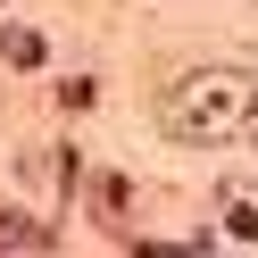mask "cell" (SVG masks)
Wrapping results in <instances>:
<instances>
[{
	"label": "cell",
	"mask_w": 258,
	"mask_h": 258,
	"mask_svg": "<svg viewBox=\"0 0 258 258\" xmlns=\"http://www.w3.org/2000/svg\"><path fill=\"white\" fill-rule=\"evenodd\" d=\"M225 233H233V241H258V208H233V217H225Z\"/></svg>",
	"instance_id": "cell-4"
},
{
	"label": "cell",
	"mask_w": 258,
	"mask_h": 258,
	"mask_svg": "<svg viewBox=\"0 0 258 258\" xmlns=\"http://www.w3.org/2000/svg\"><path fill=\"white\" fill-rule=\"evenodd\" d=\"M158 125L167 142H233L258 125V75H233V67H200L158 100Z\"/></svg>",
	"instance_id": "cell-1"
},
{
	"label": "cell",
	"mask_w": 258,
	"mask_h": 258,
	"mask_svg": "<svg viewBox=\"0 0 258 258\" xmlns=\"http://www.w3.org/2000/svg\"><path fill=\"white\" fill-rule=\"evenodd\" d=\"M0 250H25V258H42V250H58V233H50V225H34L25 208H0Z\"/></svg>",
	"instance_id": "cell-2"
},
{
	"label": "cell",
	"mask_w": 258,
	"mask_h": 258,
	"mask_svg": "<svg viewBox=\"0 0 258 258\" xmlns=\"http://www.w3.org/2000/svg\"><path fill=\"white\" fill-rule=\"evenodd\" d=\"M0 58H9V67H42V34H25V25H0Z\"/></svg>",
	"instance_id": "cell-3"
}]
</instances>
